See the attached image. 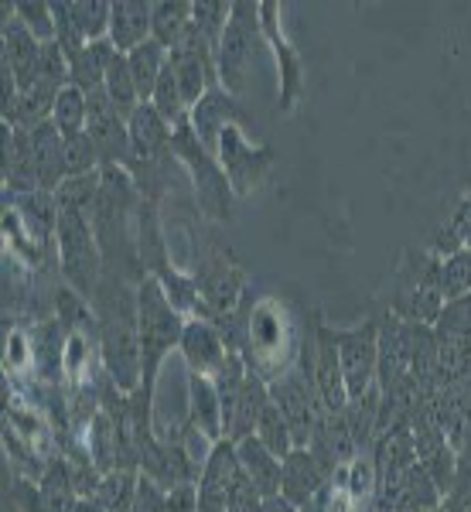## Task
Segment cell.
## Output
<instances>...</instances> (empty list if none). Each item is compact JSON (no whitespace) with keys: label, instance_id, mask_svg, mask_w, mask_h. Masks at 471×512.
<instances>
[{"label":"cell","instance_id":"e0dca14e","mask_svg":"<svg viewBox=\"0 0 471 512\" xmlns=\"http://www.w3.org/2000/svg\"><path fill=\"white\" fill-rule=\"evenodd\" d=\"M0 41H4V62L14 72L21 93H28L35 86L38 76V62H41V41L31 35L28 24L14 14V4L4 7V28H0Z\"/></svg>","mask_w":471,"mask_h":512},{"label":"cell","instance_id":"30bf717a","mask_svg":"<svg viewBox=\"0 0 471 512\" xmlns=\"http://www.w3.org/2000/svg\"><path fill=\"white\" fill-rule=\"evenodd\" d=\"M304 362H308L325 410L328 414H342V410L349 407V390H345V376H342V362H338L332 325L314 321V338H311V349H304Z\"/></svg>","mask_w":471,"mask_h":512},{"label":"cell","instance_id":"7c38bea8","mask_svg":"<svg viewBox=\"0 0 471 512\" xmlns=\"http://www.w3.org/2000/svg\"><path fill=\"white\" fill-rule=\"evenodd\" d=\"M188 123H192L198 140H202L212 154L219 151V140L229 127H253V120H250V113L243 110V103H239L233 93H226L222 86L209 89V93L198 99L192 106V113H188Z\"/></svg>","mask_w":471,"mask_h":512},{"label":"cell","instance_id":"f1b7e54d","mask_svg":"<svg viewBox=\"0 0 471 512\" xmlns=\"http://www.w3.org/2000/svg\"><path fill=\"white\" fill-rule=\"evenodd\" d=\"M106 96H110V103L120 110L123 120H130L134 113L140 110V96H137V86H134V76H130V62L127 55H117L113 65L106 69V82H103Z\"/></svg>","mask_w":471,"mask_h":512},{"label":"cell","instance_id":"74e56055","mask_svg":"<svg viewBox=\"0 0 471 512\" xmlns=\"http://www.w3.org/2000/svg\"><path fill=\"white\" fill-rule=\"evenodd\" d=\"M260 509H263V495L256 492V485L243 472L239 475V482L233 485V492H229L226 512H260Z\"/></svg>","mask_w":471,"mask_h":512},{"label":"cell","instance_id":"cb8c5ba5","mask_svg":"<svg viewBox=\"0 0 471 512\" xmlns=\"http://www.w3.org/2000/svg\"><path fill=\"white\" fill-rule=\"evenodd\" d=\"M236 454H239V465H243L246 478L256 485V492H260L263 499L280 495V458L263 448L260 437L256 434L243 437V441L236 444Z\"/></svg>","mask_w":471,"mask_h":512},{"label":"cell","instance_id":"f546056e","mask_svg":"<svg viewBox=\"0 0 471 512\" xmlns=\"http://www.w3.org/2000/svg\"><path fill=\"white\" fill-rule=\"evenodd\" d=\"M86 117H89V99H86L82 89H76L69 82V86L55 96V110H52L55 130H59L62 137H76V134L86 130Z\"/></svg>","mask_w":471,"mask_h":512},{"label":"cell","instance_id":"4dcf8cb0","mask_svg":"<svg viewBox=\"0 0 471 512\" xmlns=\"http://www.w3.org/2000/svg\"><path fill=\"white\" fill-rule=\"evenodd\" d=\"M256 437H260V444L267 448L270 454H277L280 461L291 454L297 444H294V434H291V424L284 420V414H280V407L274 400L267 403V410H263L260 424H256Z\"/></svg>","mask_w":471,"mask_h":512},{"label":"cell","instance_id":"484cf974","mask_svg":"<svg viewBox=\"0 0 471 512\" xmlns=\"http://www.w3.org/2000/svg\"><path fill=\"white\" fill-rule=\"evenodd\" d=\"M130 62V76H134V86H137V96H140V106L151 103L154 99V89H157V79H161L164 65H168V48L157 45V41H144L140 48L127 55Z\"/></svg>","mask_w":471,"mask_h":512},{"label":"cell","instance_id":"4fadbf2b","mask_svg":"<svg viewBox=\"0 0 471 512\" xmlns=\"http://www.w3.org/2000/svg\"><path fill=\"white\" fill-rule=\"evenodd\" d=\"M410 431H413L417 465L434 478V485L441 489V495H448L454 489V482H458V472H461V461H458L454 444L448 441V434L437 431L434 424H427V420H420V417H413Z\"/></svg>","mask_w":471,"mask_h":512},{"label":"cell","instance_id":"9c48e42d","mask_svg":"<svg viewBox=\"0 0 471 512\" xmlns=\"http://www.w3.org/2000/svg\"><path fill=\"white\" fill-rule=\"evenodd\" d=\"M216 158L239 198L253 195L256 188L267 181L270 168H274V151H270V147H253L250 140H246L243 127H229L226 134H222Z\"/></svg>","mask_w":471,"mask_h":512},{"label":"cell","instance_id":"d6986e66","mask_svg":"<svg viewBox=\"0 0 471 512\" xmlns=\"http://www.w3.org/2000/svg\"><path fill=\"white\" fill-rule=\"evenodd\" d=\"M260 21H263V35L274 45L277 52V65H280V106L291 110L301 96V59L291 45H287L284 31H280L277 21V4H260Z\"/></svg>","mask_w":471,"mask_h":512},{"label":"cell","instance_id":"2e32d148","mask_svg":"<svg viewBox=\"0 0 471 512\" xmlns=\"http://www.w3.org/2000/svg\"><path fill=\"white\" fill-rule=\"evenodd\" d=\"M270 403V383H263L260 376L246 373L243 386L229 396V400H222V424H226V441L239 444L243 437H253L256 434V424H260L263 410H267Z\"/></svg>","mask_w":471,"mask_h":512},{"label":"cell","instance_id":"d6a6232c","mask_svg":"<svg viewBox=\"0 0 471 512\" xmlns=\"http://www.w3.org/2000/svg\"><path fill=\"white\" fill-rule=\"evenodd\" d=\"M229 14H233V4H222V0H195L192 4L195 31L209 41L216 52H219L222 31H226V24H229Z\"/></svg>","mask_w":471,"mask_h":512},{"label":"cell","instance_id":"f35d334b","mask_svg":"<svg viewBox=\"0 0 471 512\" xmlns=\"http://www.w3.org/2000/svg\"><path fill=\"white\" fill-rule=\"evenodd\" d=\"M168 512H198V485L168 489Z\"/></svg>","mask_w":471,"mask_h":512},{"label":"cell","instance_id":"ffe728a7","mask_svg":"<svg viewBox=\"0 0 471 512\" xmlns=\"http://www.w3.org/2000/svg\"><path fill=\"white\" fill-rule=\"evenodd\" d=\"M188 424L198 434H205L212 444L226 441V424H222V400L209 376L188 373Z\"/></svg>","mask_w":471,"mask_h":512},{"label":"cell","instance_id":"83f0119b","mask_svg":"<svg viewBox=\"0 0 471 512\" xmlns=\"http://www.w3.org/2000/svg\"><path fill=\"white\" fill-rule=\"evenodd\" d=\"M137 482H140V468H117V472L103 475L93 499L106 512H130L137 499Z\"/></svg>","mask_w":471,"mask_h":512},{"label":"cell","instance_id":"ba28073f","mask_svg":"<svg viewBox=\"0 0 471 512\" xmlns=\"http://www.w3.org/2000/svg\"><path fill=\"white\" fill-rule=\"evenodd\" d=\"M195 284H198V301H202V315L198 318H209V321L226 318L243 304L246 274L229 253H212L198 267Z\"/></svg>","mask_w":471,"mask_h":512},{"label":"cell","instance_id":"60d3db41","mask_svg":"<svg viewBox=\"0 0 471 512\" xmlns=\"http://www.w3.org/2000/svg\"><path fill=\"white\" fill-rule=\"evenodd\" d=\"M76 512H106L103 506H99L96 499H79V506H76Z\"/></svg>","mask_w":471,"mask_h":512},{"label":"cell","instance_id":"ac0fdd59","mask_svg":"<svg viewBox=\"0 0 471 512\" xmlns=\"http://www.w3.org/2000/svg\"><path fill=\"white\" fill-rule=\"evenodd\" d=\"M127 127H130V164L171 158V154H175L171 151V134H175V130L164 123V117L151 103L140 106L134 117L127 120Z\"/></svg>","mask_w":471,"mask_h":512},{"label":"cell","instance_id":"b9f144b4","mask_svg":"<svg viewBox=\"0 0 471 512\" xmlns=\"http://www.w3.org/2000/svg\"><path fill=\"white\" fill-rule=\"evenodd\" d=\"M301 512H328V506H325V492H321L318 499L311 502V506H304Z\"/></svg>","mask_w":471,"mask_h":512},{"label":"cell","instance_id":"8992f818","mask_svg":"<svg viewBox=\"0 0 471 512\" xmlns=\"http://www.w3.org/2000/svg\"><path fill=\"white\" fill-rule=\"evenodd\" d=\"M270 400L277 403L280 414L291 424L297 448H308L314 431H318L321 420L328 414L318 396V386H314L308 362H301V369H291V373L277 376L274 383H270Z\"/></svg>","mask_w":471,"mask_h":512},{"label":"cell","instance_id":"44dd1931","mask_svg":"<svg viewBox=\"0 0 471 512\" xmlns=\"http://www.w3.org/2000/svg\"><path fill=\"white\" fill-rule=\"evenodd\" d=\"M154 4L147 0H117L110 11V41L120 55H130L144 41H151Z\"/></svg>","mask_w":471,"mask_h":512},{"label":"cell","instance_id":"7402d4cb","mask_svg":"<svg viewBox=\"0 0 471 512\" xmlns=\"http://www.w3.org/2000/svg\"><path fill=\"white\" fill-rule=\"evenodd\" d=\"M4 181L14 192H41L38 171H35V151H31V130L7 127L4 123Z\"/></svg>","mask_w":471,"mask_h":512},{"label":"cell","instance_id":"4316f807","mask_svg":"<svg viewBox=\"0 0 471 512\" xmlns=\"http://www.w3.org/2000/svg\"><path fill=\"white\" fill-rule=\"evenodd\" d=\"M188 28H192V4L188 0H157L151 18V38L157 45H164L171 52L185 38Z\"/></svg>","mask_w":471,"mask_h":512},{"label":"cell","instance_id":"52a82bcc","mask_svg":"<svg viewBox=\"0 0 471 512\" xmlns=\"http://www.w3.org/2000/svg\"><path fill=\"white\" fill-rule=\"evenodd\" d=\"M338 362H342L345 390L349 400L355 396H366L376 386L379 373V321L366 318L355 328H332Z\"/></svg>","mask_w":471,"mask_h":512},{"label":"cell","instance_id":"5bb4252c","mask_svg":"<svg viewBox=\"0 0 471 512\" xmlns=\"http://www.w3.org/2000/svg\"><path fill=\"white\" fill-rule=\"evenodd\" d=\"M332 482H335V475L314 458L311 448H294L280 461V495H284L287 502H294L297 509L311 506Z\"/></svg>","mask_w":471,"mask_h":512},{"label":"cell","instance_id":"9a60e30c","mask_svg":"<svg viewBox=\"0 0 471 512\" xmlns=\"http://www.w3.org/2000/svg\"><path fill=\"white\" fill-rule=\"evenodd\" d=\"M181 359H185L188 373H198V376H209L216 379L219 369L226 366L229 359V345L226 338L209 318H192L185 321V332H181Z\"/></svg>","mask_w":471,"mask_h":512},{"label":"cell","instance_id":"836d02e7","mask_svg":"<svg viewBox=\"0 0 471 512\" xmlns=\"http://www.w3.org/2000/svg\"><path fill=\"white\" fill-rule=\"evenodd\" d=\"M62 154H65V178L93 175V171L103 168L93 137H89L86 130L76 137H62Z\"/></svg>","mask_w":471,"mask_h":512},{"label":"cell","instance_id":"8fae6325","mask_svg":"<svg viewBox=\"0 0 471 512\" xmlns=\"http://www.w3.org/2000/svg\"><path fill=\"white\" fill-rule=\"evenodd\" d=\"M89 99V117H86V134L93 137L99 161L103 168H127L130 164V127L120 117V110L110 103L106 89L86 96Z\"/></svg>","mask_w":471,"mask_h":512},{"label":"cell","instance_id":"d4e9b609","mask_svg":"<svg viewBox=\"0 0 471 512\" xmlns=\"http://www.w3.org/2000/svg\"><path fill=\"white\" fill-rule=\"evenodd\" d=\"M76 506H79V492L72 485L69 465H65V458L52 461L38 482L35 512H76Z\"/></svg>","mask_w":471,"mask_h":512},{"label":"cell","instance_id":"e575fe53","mask_svg":"<svg viewBox=\"0 0 471 512\" xmlns=\"http://www.w3.org/2000/svg\"><path fill=\"white\" fill-rule=\"evenodd\" d=\"M14 14L28 24V31L35 35L41 45L55 41V14H52V0H18Z\"/></svg>","mask_w":471,"mask_h":512},{"label":"cell","instance_id":"7a4b0ae2","mask_svg":"<svg viewBox=\"0 0 471 512\" xmlns=\"http://www.w3.org/2000/svg\"><path fill=\"white\" fill-rule=\"evenodd\" d=\"M441 267L444 260L431 253L410 250L403 256L400 270L393 280L390 294V315L400 321H420V325H437L444 311V287H441Z\"/></svg>","mask_w":471,"mask_h":512},{"label":"cell","instance_id":"8d00e7d4","mask_svg":"<svg viewBox=\"0 0 471 512\" xmlns=\"http://www.w3.org/2000/svg\"><path fill=\"white\" fill-rule=\"evenodd\" d=\"M130 512H168V489H161L151 475L140 472L137 499H134V509Z\"/></svg>","mask_w":471,"mask_h":512},{"label":"cell","instance_id":"ab89813d","mask_svg":"<svg viewBox=\"0 0 471 512\" xmlns=\"http://www.w3.org/2000/svg\"><path fill=\"white\" fill-rule=\"evenodd\" d=\"M260 512H301V509H297L294 502H287L284 495H270V499H263Z\"/></svg>","mask_w":471,"mask_h":512},{"label":"cell","instance_id":"3957f363","mask_svg":"<svg viewBox=\"0 0 471 512\" xmlns=\"http://www.w3.org/2000/svg\"><path fill=\"white\" fill-rule=\"evenodd\" d=\"M171 151L181 168L192 175V185H195V198H198V209L205 212L209 219L216 222H229L233 219V185H229L226 171L216 154L198 140V134L192 130V123H181V127L171 134Z\"/></svg>","mask_w":471,"mask_h":512},{"label":"cell","instance_id":"6da1fadb","mask_svg":"<svg viewBox=\"0 0 471 512\" xmlns=\"http://www.w3.org/2000/svg\"><path fill=\"white\" fill-rule=\"evenodd\" d=\"M93 315L99 335V355H103L106 379L117 390L134 396L140 390V315H137V284L106 270L93 294Z\"/></svg>","mask_w":471,"mask_h":512},{"label":"cell","instance_id":"d590c367","mask_svg":"<svg viewBox=\"0 0 471 512\" xmlns=\"http://www.w3.org/2000/svg\"><path fill=\"white\" fill-rule=\"evenodd\" d=\"M441 287H444V301H454V297H461V294H471V250H458L444 260Z\"/></svg>","mask_w":471,"mask_h":512},{"label":"cell","instance_id":"277c9868","mask_svg":"<svg viewBox=\"0 0 471 512\" xmlns=\"http://www.w3.org/2000/svg\"><path fill=\"white\" fill-rule=\"evenodd\" d=\"M267 45L263 35V21H260V4H246L239 0L233 4L229 24L222 31L219 52H216V69H219V86L226 93L239 96L250 82V72L256 69L260 59V48Z\"/></svg>","mask_w":471,"mask_h":512},{"label":"cell","instance_id":"5b68a950","mask_svg":"<svg viewBox=\"0 0 471 512\" xmlns=\"http://www.w3.org/2000/svg\"><path fill=\"white\" fill-rule=\"evenodd\" d=\"M55 239H59V260H62L65 284H69L79 297L93 301L99 280L106 274V260L96 243L93 222H89L86 212H79V209H59V229H55Z\"/></svg>","mask_w":471,"mask_h":512},{"label":"cell","instance_id":"603a6c76","mask_svg":"<svg viewBox=\"0 0 471 512\" xmlns=\"http://www.w3.org/2000/svg\"><path fill=\"white\" fill-rule=\"evenodd\" d=\"M31 151H35V171L41 192H55L65 181V154H62V134L55 123H41L31 130Z\"/></svg>","mask_w":471,"mask_h":512},{"label":"cell","instance_id":"1f68e13d","mask_svg":"<svg viewBox=\"0 0 471 512\" xmlns=\"http://www.w3.org/2000/svg\"><path fill=\"white\" fill-rule=\"evenodd\" d=\"M110 11L106 0H72V24L86 41L110 38Z\"/></svg>","mask_w":471,"mask_h":512}]
</instances>
